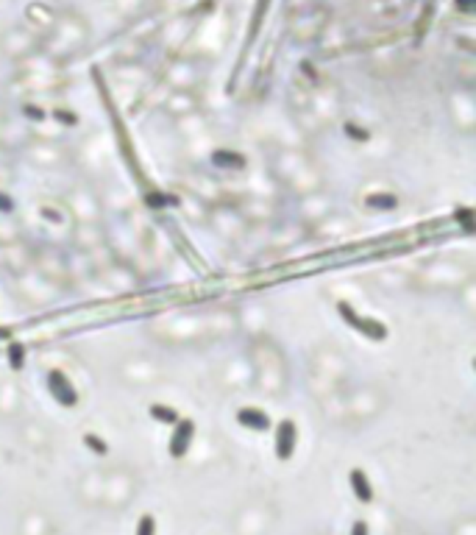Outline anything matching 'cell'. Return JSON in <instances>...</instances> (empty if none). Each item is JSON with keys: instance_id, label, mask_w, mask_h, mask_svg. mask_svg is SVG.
Here are the masks:
<instances>
[{"instance_id": "9", "label": "cell", "mask_w": 476, "mask_h": 535, "mask_svg": "<svg viewBox=\"0 0 476 535\" xmlns=\"http://www.w3.org/2000/svg\"><path fill=\"white\" fill-rule=\"evenodd\" d=\"M8 362H11V368L14 371H22V365H25V346L22 343H8Z\"/></svg>"}, {"instance_id": "3", "label": "cell", "mask_w": 476, "mask_h": 535, "mask_svg": "<svg viewBox=\"0 0 476 535\" xmlns=\"http://www.w3.org/2000/svg\"><path fill=\"white\" fill-rule=\"evenodd\" d=\"M47 390L53 393V399L61 407H75L78 404V393H75V388L70 385V379L61 371H50L47 374Z\"/></svg>"}, {"instance_id": "12", "label": "cell", "mask_w": 476, "mask_h": 535, "mask_svg": "<svg viewBox=\"0 0 476 535\" xmlns=\"http://www.w3.org/2000/svg\"><path fill=\"white\" fill-rule=\"evenodd\" d=\"M84 444L95 452V455H106L109 452V446H106V441H101V438H95V435H84Z\"/></svg>"}, {"instance_id": "10", "label": "cell", "mask_w": 476, "mask_h": 535, "mask_svg": "<svg viewBox=\"0 0 476 535\" xmlns=\"http://www.w3.org/2000/svg\"><path fill=\"white\" fill-rule=\"evenodd\" d=\"M368 207H373V210H396L399 207V201H396V196H368V201H365Z\"/></svg>"}, {"instance_id": "14", "label": "cell", "mask_w": 476, "mask_h": 535, "mask_svg": "<svg viewBox=\"0 0 476 535\" xmlns=\"http://www.w3.org/2000/svg\"><path fill=\"white\" fill-rule=\"evenodd\" d=\"M11 210H14V201H11L8 196L0 193V212H11Z\"/></svg>"}, {"instance_id": "1", "label": "cell", "mask_w": 476, "mask_h": 535, "mask_svg": "<svg viewBox=\"0 0 476 535\" xmlns=\"http://www.w3.org/2000/svg\"><path fill=\"white\" fill-rule=\"evenodd\" d=\"M337 312H340V318L348 321V326H354L357 332H362V335H368V337H373V340H385V337H387V326H385V323H379V321H373V318H359V315L351 309V304L340 301V304H337Z\"/></svg>"}, {"instance_id": "2", "label": "cell", "mask_w": 476, "mask_h": 535, "mask_svg": "<svg viewBox=\"0 0 476 535\" xmlns=\"http://www.w3.org/2000/svg\"><path fill=\"white\" fill-rule=\"evenodd\" d=\"M295 446H298V427H295V421L284 418V421L276 427V457H278L281 463H287V460L292 457Z\"/></svg>"}, {"instance_id": "4", "label": "cell", "mask_w": 476, "mask_h": 535, "mask_svg": "<svg viewBox=\"0 0 476 535\" xmlns=\"http://www.w3.org/2000/svg\"><path fill=\"white\" fill-rule=\"evenodd\" d=\"M193 435H195V421H190V418H187V421H176V430H173L170 444H168L170 457L181 460V457L187 455L190 444H193Z\"/></svg>"}, {"instance_id": "6", "label": "cell", "mask_w": 476, "mask_h": 535, "mask_svg": "<svg viewBox=\"0 0 476 535\" xmlns=\"http://www.w3.org/2000/svg\"><path fill=\"white\" fill-rule=\"evenodd\" d=\"M348 483H351V491H354V497L359 502H365V505L373 502V485H371V480H368V474L362 469H351Z\"/></svg>"}, {"instance_id": "7", "label": "cell", "mask_w": 476, "mask_h": 535, "mask_svg": "<svg viewBox=\"0 0 476 535\" xmlns=\"http://www.w3.org/2000/svg\"><path fill=\"white\" fill-rule=\"evenodd\" d=\"M148 413H151L154 421H162V424H176L179 421V413L173 407H165V404H151Z\"/></svg>"}, {"instance_id": "15", "label": "cell", "mask_w": 476, "mask_h": 535, "mask_svg": "<svg viewBox=\"0 0 476 535\" xmlns=\"http://www.w3.org/2000/svg\"><path fill=\"white\" fill-rule=\"evenodd\" d=\"M8 335H11L8 329H0V337H8Z\"/></svg>"}, {"instance_id": "5", "label": "cell", "mask_w": 476, "mask_h": 535, "mask_svg": "<svg viewBox=\"0 0 476 535\" xmlns=\"http://www.w3.org/2000/svg\"><path fill=\"white\" fill-rule=\"evenodd\" d=\"M237 424L245 430H256V432H267L270 430V416L259 407H239Z\"/></svg>"}, {"instance_id": "11", "label": "cell", "mask_w": 476, "mask_h": 535, "mask_svg": "<svg viewBox=\"0 0 476 535\" xmlns=\"http://www.w3.org/2000/svg\"><path fill=\"white\" fill-rule=\"evenodd\" d=\"M137 535H156V519L151 513H145L140 522H137Z\"/></svg>"}, {"instance_id": "8", "label": "cell", "mask_w": 476, "mask_h": 535, "mask_svg": "<svg viewBox=\"0 0 476 535\" xmlns=\"http://www.w3.org/2000/svg\"><path fill=\"white\" fill-rule=\"evenodd\" d=\"M212 162H215L218 168H242V165H245V159H242L239 154H229V151H218V154L212 156Z\"/></svg>"}, {"instance_id": "13", "label": "cell", "mask_w": 476, "mask_h": 535, "mask_svg": "<svg viewBox=\"0 0 476 535\" xmlns=\"http://www.w3.org/2000/svg\"><path fill=\"white\" fill-rule=\"evenodd\" d=\"M348 535H371V530H368V525H365L362 519H357V522L351 525V533Z\"/></svg>"}]
</instances>
